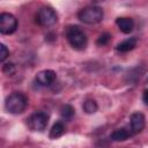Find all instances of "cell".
<instances>
[{
  "instance_id": "cell-17",
  "label": "cell",
  "mask_w": 148,
  "mask_h": 148,
  "mask_svg": "<svg viewBox=\"0 0 148 148\" xmlns=\"http://www.w3.org/2000/svg\"><path fill=\"white\" fill-rule=\"evenodd\" d=\"M9 56V50L5 44H0V61H5Z\"/></svg>"
},
{
  "instance_id": "cell-5",
  "label": "cell",
  "mask_w": 148,
  "mask_h": 148,
  "mask_svg": "<svg viewBox=\"0 0 148 148\" xmlns=\"http://www.w3.org/2000/svg\"><path fill=\"white\" fill-rule=\"evenodd\" d=\"M27 124L31 131L43 132L49 124V114L44 111H37L27 119Z\"/></svg>"
},
{
  "instance_id": "cell-8",
  "label": "cell",
  "mask_w": 148,
  "mask_h": 148,
  "mask_svg": "<svg viewBox=\"0 0 148 148\" xmlns=\"http://www.w3.org/2000/svg\"><path fill=\"white\" fill-rule=\"evenodd\" d=\"M130 124H131V132L133 134H138L145 128L146 118L141 112H134L130 118Z\"/></svg>"
},
{
  "instance_id": "cell-12",
  "label": "cell",
  "mask_w": 148,
  "mask_h": 148,
  "mask_svg": "<svg viewBox=\"0 0 148 148\" xmlns=\"http://www.w3.org/2000/svg\"><path fill=\"white\" fill-rule=\"evenodd\" d=\"M64 133H65V125L61 121H58L52 126L49 135L51 139H57V138H60Z\"/></svg>"
},
{
  "instance_id": "cell-10",
  "label": "cell",
  "mask_w": 148,
  "mask_h": 148,
  "mask_svg": "<svg viewBox=\"0 0 148 148\" xmlns=\"http://www.w3.org/2000/svg\"><path fill=\"white\" fill-rule=\"evenodd\" d=\"M132 134H133V133L131 132V130H127V128H125V127H121V128L114 130V131L111 133L110 138H111V140L119 142V141H125V140H127Z\"/></svg>"
},
{
  "instance_id": "cell-19",
  "label": "cell",
  "mask_w": 148,
  "mask_h": 148,
  "mask_svg": "<svg viewBox=\"0 0 148 148\" xmlns=\"http://www.w3.org/2000/svg\"><path fill=\"white\" fill-rule=\"evenodd\" d=\"M145 90H148V79H147V81L145 83Z\"/></svg>"
},
{
  "instance_id": "cell-6",
  "label": "cell",
  "mask_w": 148,
  "mask_h": 148,
  "mask_svg": "<svg viewBox=\"0 0 148 148\" xmlns=\"http://www.w3.org/2000/svg\"><path fill=\"white\" fill-rule=\"evenodd\" d=\"M18 25L17 18L10 13L0 14V32L3 35H12L16 31Z\"/></svg>"
},
{
  "instance_id": "cell-18",
  "label": "cell",
  "mask_w": 148,
  "mask_h": 148,
  "mask_svg": "<svg viewBox=\"0 0 148 148\" xmlns=\"http://www.w3.org/2000/svg\"><path fill=\"white\" fill-rule=\"evenodd\" d=\"M142 101L145 102L146 105H148V90H145L142 94Z\"/></svg>"
},
{
  "instance_id": "cell-7",
  "label": "cell",
  "mask_w": 148,
  "mask_h": 148,
  "mask_svg": "<svg viewBox=\"0 0 148 148\" xmlns=\"http://www.w3.org/2000/svg\"><path fill=\"white\" fill-rule=\"evenodd\" d=\"M57 79V74L52 69H44V71H40L37 73L36 75V82L39 84V86H43V87H47V86H51Z\"/></svg>"
},
{
  "instance_id": "cell-16",
  "label": "cell",
  "mask_w": 148,
  "mask_h": 148,
  "mask_svg": "<svg viewBox=\"0 0 148 148\" xmlns=\"http://www.w3.org/2000/svg\"><path fill=\"white\" fill-rule=\"evenodd\" d=\"M2 71H3V73L6 74V75H9V76H12V75H14L15 74V65L13 64V62H8V64H5L3 65V67H2Z\"/></svg>"
},
{
  "instance_id": "cell-3",
  "label": "cell",
  "mask_w": 148,
  "mask_h": 148,
  "mask_svg": "<svg viewBox=\"0 0 148 148\" xmlns=\"http://www.w3.org/2000/svg\"><path fill=\"white\" fill-rule=\"evenodd\" d=\"M104 12L99 6H87L77 13V18L86 24H96L103 20Z\"/></svg>"
},
{
  "instance_id": "cell-9",
  "label": "cell",
  "mask_w": 148,
  "mask_h": 148,
  "mask_svg": "<svg viewBox=\"0 0 148 148\" xmlns=\"http://www.w3.org/2000/svg\"><path fill=\"white\" fill-rule=\"evenodd\" d=\"M116 24L118 25L119 30L124 34L132 32L134 28V21L131 17H118L116 20Z\"/></svg>"
},
{
  "instance_id": "cell-2",
  "label": "cell",
  "mask_w": 148,
  "mask_h": 148,
  "mask_svg": "<svg viewBox=\"0 0 148 148\" xmlns=\"http://www.w3.org/2000/svg\"><path fill=\"white\" fill-rule=\"evenodd\" d=\"M66 38L75 50H84L88 43L84 31L77 25H69L66 30Z\"/></svg>"
},
{
  "instance_id": "cell-13",
  "label": "cell",
  "mask_w": 148,
  "mask_h": 148,
  "mask_svg": "<svg viewBox=\"0 0 148 148\" xmlns=\"http://www.w3.org/2000/svg\"><path fill=\"white\" fill-rule=\"evenodd\" d=\"M74 114H75V110H74V108H73L72 105L65 104V105H62V106L60 108V116H61L62 119H65V120H71V119L74 117Z\"/></svg>"
},
{
  "instance_id": "cell-15",
  "label": "cell",
  "mask_w": 148,
  "mask_h": 148,
  "mask_svg": "<svg viewBox=\"0 0 148 148\" xmlns=\"http://www.w3.org/2000/svg\"><path fill=\"white\" fill-rule=\"evenodd\" d=\"M110 39H111V35H110L109 32H104V34H102V35L97 38L96 44H97L98 46H103V45H106Z\"/></svg>"
},
{
  "instance_id": "cell-11",
  "label": "cell",
  "mask_w": 148,
  "mask_h": 148,
  "mask_svg": "<svg viewBox=\"0 0 148 148\" xmlns=\"http://www.w3.org/2000/svg\"><path fill=\"white\" fill-rule=\"evenodd\" d=\"M136 46V38L135 37H130L123 42H120L117 45V51L118 52H128L131 50H133Z\"/></svg>"
},
{
  "instance_id": "cell-1",
  "label": "cell",
  "mask_w": 148,
  "mask_h": 148,
  "mask_svg": "<svg viewBox=\"0 0 148 148\" xmlns=\"http://www.w3.org/2000/svg\"><path fill=\"white\" fill-rule=\"evenodd\" d=\"M5 106L6 110L12 114L23 113L28 106V97L23 92L15 91L7 97Z\"/></svg>"
},
{
  "instance_id": "cell-14",
  "label": "cell",
  "mask_w": 148,
  "mask_h": 148,
  "mask_svg": "<svg viewBox=\"0 0 148 148\" xmlns=\"http://www.w3.org/2000/svg\"><path fill=\"white\" fill-rule=\"evenodd\" d=\"M82 108H83L86 113H95L97 111V109H98V105H97L95 99H86L83 102Z\"/></svg>"
},
{
  "instance_id": "cell-4",
  "label": "cell",
  "mask_w": 148,
  "mask_h": 148,
  "mask_svg": "<svg viewBox=\"0 0 148 148\" xmlns=\"http://www.w3.org/2000/svg\"><path fill=\"white\" fill-rule=\"evenodd\" d=\"M58 21V15L56 10L51 7L43 6L38 9L36 14V22L40 27H51Z\"/></svg>"
}]
</instances>
